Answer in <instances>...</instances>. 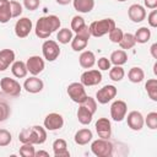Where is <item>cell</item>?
<instances>
[{
    "mask_svg": "<svg viewBox=\"0 0 157 157\" xmlns=\"http://www.w3.org/2000/svg\"><path fill=\"white\" fill-rule=\"evenodd\" d=\"M92 117L93 114L82 104H80L78 109H77V119L82 125H88L92 121Z\"/></svg>",
    "mask_w": 157,
    "mask_h": 157,
    "instance_id": "83f0119b",
    "label": "cell"
},
{
    "mask_svg": "<svg viewBox=\"0 0 157 157\" xmlns=\"http://www.w3.org/2000/svg\"><path fill=\"white\" fill-rule=\"evenodd\" d=\"M101 81H102V72L99 70H87L81 75V78H80V82L85 87L96 86L101 83Z\"/></svg>",
    "mask_w": 157,
    "mask_h": 157,
    "instance_id": "7c38bea8",
    "label": "cell"
},
{
    "mask_svg": "<svg viewBox=\"0 0 157 157\" xmlns=\"http://www.w3.org/2000/svg\"><path fill=\"white\" fill-rule=\"evenodd\" d=\"M78 63L83 69H91L96 64V56L91 50H83L78 56Z\"/></svg>",
    "mask_w": 157,
    "mask_h": 157,
    "instance_id": "7402d4cb",
    "label": "cell"
},
{
    "mask_svg": "<svg viewBox=\"0 0 157 157\" xmlns=\"http://www.w3.org/2000/svg\"><path fill=\"white\" fill-rule=\"evenodd\" d=\"M26 66H27V70H28V72L31 75L37 76L44 70L45 63H44V59L40 58L39 55H32V56H29L27 59Z\"/></svg>",
    "mask_w": 157,
    "mask_h": 157,
    "instance_id": "8fae6325",
    "label": "cell"
},
{
    "mask_svg": "<svg viewBox=\"0 0 157 157\" xmlns=\"http://www.w3.org/2000/svg\"><path fill=\"white\" fill-rule=\"evenodd\" d=\"M61 22L58 16L55 15H48V16H42L38 18L34 32L36 36L40 39H47L52 33H54L56 29H59Z\"/></svg>",
    "mask_w": 157,
    "mask_h": 157,
    "instance_id": "6da1fadb",
    "label": "cell"
},
{
    "mask_svg": "<svg viewBox=\"0 0 157 157\" xmlns=\"http://www.w3.org/2000/svg\"><path fill=\"white\" fill-rule=\"evenodd\" d=\"M110 60L108 59V58H105V56H102V58H99L98 59V61H97V66H98V69L99 70H103V71H105V70H109L110 69Z\"/></svg>",
    "mask_w": 157,
    "mask_h": 157,
    "instance_id": "7bdbcfd3",
    "label": "cell"
},
{
    "mask_svg": "<svg viewBox=\"0 0 157 157\" xmlns=\"http://www.w3.org/2000/svg\"><path fill=\"white\" fill-rule=\"evenodd\" d=\"M10 7H11V16H12V18L21 16L23 10H22V5L18 1H15V0L10 1Z\"/></svg>",
    "mask_w": 157,
    "mask_h": 157,
    "instance_id": "60d3db41",
    "label": "cell"
},
{
    "mask_svg": "<svg viewBox=\"0 0 157 157\" xmlns=\"http://www.w3.org/2000/svg\"><path fill=\"white\" fill-rule=\"evenodd\" d=\"M42 53L47 61H54L60 55L59 44L53 39H47L42 44Z\"/></svg>",
    "mask_w": 157,
    "mask_h": 157,
    "instance_id": "8992f818",
    "label": "cell"
},
{
    "mask_svg": "<svg viewBox=\"0 0 157 157\" xmlns=\"http://www.w3.org/2000/svg\"><path fill=\"white\" fill-rule=\"evenodd\" d=\"M0 87L1 91L11 97H17L21 94L22 87L21 85L15 80V78H10V77H2L0 81Z\"/></svg>",
    "mask_w": 157,
    "mask_h": 157,
    "instance_id": "52a82bcc",
    "label": "cell"
},
{
    "mask_svg": "<svg viewBox=\"0 0 157 157\" xmlns=\"http://www.w3.org/2000/svg\"><path fill=\"white\" fill-rule=\"evenodd\" d=\"M94 128L101 139H109L112 136V124L108 118H99L96 121Z\"/></svg>",
    "mask_w": 157,
    "mask_h": 157,
    "instance_id": "9a60e30c",
    "label": "cell"
},
{
    "mask_svg": "<svg viewBox=\"0 0 157 157\" xmlns=\"http://www.w3.org/2000/svg\"><path fill=\"white\" fill-rule=\"evenodd\" d=\"M43 125H44L45 130H49V131L60 130L63 128V125H64V118L59 113H49L44 118Z\"/></svg>",
    "mask_w": 157,
    "mask_h": 157,
    "instance_id": "9c48e42d",
    "label": "cell"
},
{
    "mask_svg": "<svg viewBox=\"0 0 157 157\" xmlns=\"http://www.w3.org/2000/svg\"><path fill=\"white\" fill-rule=\"evenodd\" d=\"M34 156L36 157H40V156H44V157H49V152H47V151H37L36 153H34Z\"/></svg>",
    "mask_w": 157,
    "mask_h": 157,
    "instance_id": "c3c4849f",
    "label": "cell"
},
{
    "mask_svg": "<svg viewBox=\"0 0 157 157\" xmlns=\"http://www.w3.org/2000/svg\"><path fill=\"white\" fill-rule=\"evenodd\" d=\"M113 144L109 139H97L91 144V151L97 157H109L113 153Z\"/></svg>",
    "mask_w": 157,
    "mask_h": 157,
    "instance_id": "3957f363",
    "label": "cell"
},
{
    "mask_svg": "<svg viewBox=\"0 0 157 157\" xmlns=\"http://www.w3.org/2000/svg\"><path fill=\"white\" fill-rule=\"evenodd\" d=\"M74 9L80 13H88L94 7V0H72Z\"/></svg>",
    "mask_w": 157,
    "mask_h": 157,
    "instance_id": "603a6c76",
    "label": "cell"
},
{
    "mask_svg": "<svg viewBox=\"0 0 157 157\" xmlns=\"http://www.w3.org/2000/svg\"><path fill=\"white\" fill-rule=\"evenodd\" d=\"M44 83L40 78H38L37 76H31L25 80L23 82V88L28 92V93H38L43 90Z\"/></svg>",
    "mask_w": 157,
    "mask_h": 157,
    "instance_id": "e0dca14e",
    "label": "cell"
},
{
    "mask_svg": "<svg viewBox=\"0 0 157 157\" xmlns=\"http://www.w3.org/2000/svg\"><path fill=\"white\" fill-rule=\"evenodd\" d=\"M135 44H136V40H135L134 34H131V33H124L121 40L119 42V45H120V48H121L123 50L131 49Z\"/></svg>",
    "mask_w": 157,
    "mask_h": 157,
    "instance_id": "f546056e",
    "label": "cell"
},
{
    "mask_svg": "<svg viewBox=\"0 0 157 157\" xmlns=\"http://www.w3.org/2000/svg\"><path fill=\"white\" fill-rule=\"evenodd\" d=\"M83 107H86L92 114H94L96 113V110H97V101H96V98H92V97H90V96H87V98L81 103Z\"/></svg>",
    "mask_w": 157,
    "mask_h": 157,
    "instance_id": "ab89813d",
    "label": "cell"
},
{
    "mask_svg": "<svg viewBox=\"0 0 157 157\" xmlns=\"http://www.w3.org/2000/svg\"><path fill=\"white\" fill-rule=\"evenodd\" d=\"M145 88H146L148 97L156 102L157 101V80L156 78L147 80V82L145 83Z\"/></svg>",
    "mask_w": 157,
    "mask_h": 157,
    "instance_id": "4dcf8cb0",
    "label": "cell"
},
{
    "mask_svg": "<svg viewBox=\"0 0 157 157\" xmlns=\"http://www.w3.org/2000/svg\"><path fill=\"white\" fill-rule=\"evenodd\" d=\"M118 93V90L113 85H105L102 88H99L96 93V101L101 104H107L108 102L113 101Z\"/></svg>",
    "mask_w": 157,
    "mask_h": 157,
    "instance_id": "ba28073f",
    "label": "cell"
},
{
    "mask_svg": "<svg viewBox=\"0 0 157 157\" xmlns=\"http://www.w3.org/2000/svg\"><path fill=\"white\" fill-rule=\"evenodd\" d=\"M108 34H109V39H110L112 43H117V44H119V42H120L121 38H123L124 32H123V29H120L119 27H115V28H113Z\"/></svg>",
    "mask_w": 157,
    "mask_h": 157,
    "instance_id": "f35d334b",
    "label": "cell"
},
{
    "mask_svg": "<svg viewBox=\"0 0 157 157\" xmlns=\"http://www.w3.org/2000/svg\"><path fill=\"white\" fill-rule=\"evenodd\" d=\"M128 78H129V81L132 82V83H140V82H142V80L145 78V72H144V70H142L141 67L134 66V67H131V69L129 70V72H128Z\"/></svg>",
    "mask_w": 157,
    "mask_h": 157,
    "instance_id": "4316f807",
    "label": "cell"
},
{
    "mask_svg": "<svg viewBox=\"0 0 157 157\" xmlns=\"http://www.w3.org/2000/svg\"><path fill=\"white\" fill-rule=\"evenodd\" d=\"M32 128L34 129L36 135H37V145L44 144L45 140H47V130H45V128H43L40 125H34Z\"/></svg>",
    "mask_w": 157,
    "mask_h": 157,
    "instance_id": "e575fe53",
    "label": "cell"
},
{
    "mask_svg": "<svg viewBox=\"0 0 157 157\" xmlns=\"http://www.w3.org/2000/svg\"><path fill=\"white\" fill-rule=\"evenodd\" d=\"M125 118H126L128 126L134 131H140L145 125L144 115L137 110H131L130 113H128V117Z\"/></svg>",
    "mask_w": 157,
    "mask_h": 157,
    "instance_id": "5bb4252c",
    "label": "cell"
},
{
    "mask_svg": "<svg viewBox=\"0 0 157 157\" xmlns=\"http://www.w3.org/2000/svg\"><path fill=\"white\" fill-rule=\"evenodd\" d=\"M39 5H40V0H23V6L29 11L37 10Z\"/></svg>",
    "mask_w": 157,
    "mask_h": 157,
    "instance_id": "ee69618b",
    "label": "cell"
},
{
    "mask_svg": "<svg viewBox=\"0 0 157 157\" xmlns=\"http://www.w3.org/2000/svg\"><path fill=\"white\" fill-rule=\"evenodd\" d=\"M115 21L113 18H103V20H98V21H93L90 26V33L92 37H103L104 34H108L113 28H115Z\"/></svg>",
    "mask_w": 157,
    "mask_h": 157,
    "instance_id": "7a4b0ae2",
    "label": "cell"
},
{
    "mask_svg": "<svg viewBox=\"0 0 157 157\" xmlns=\"http://www.w3.org/2000/svg\"><path fill=\"white\" fill-rule=\"evenodd\" d=\"M92 137H93L92 131L87 128H83V129H80L78 131H76V134L74 136V140L77 145L83 146V145H87L88 142H91Z\"/></svg>",
    "mask_w": 157,
    "mask_h": 157,
    "instance_id": "44dd1931",
    "label": "cell"
},
{
    "mask_svg": "<svg viewBox=\"0 0 157 157\" xmlns=\"http://www.w3.org/2000/svg\"><path fill=\"white\" fill-rule=\"evenodd\" d=\"M55 1L59 5H69L70 2H72V0H55Z\"/></svg>",
    "mask_w": 157,
    "mask_h": 157,
    "instance_id": "681fc988",
    "label": "cell"
},
{
    "mask_svg": "<svg viewBox=\"0 0 157 157\" xmlns=\"http://www.w3.org/2000/svg\"><path fill=\"white\" fill-rule=\"evenodd\" d=\"M15 61V52L12 49L0 50V71H5Z\"/></svg>",
    "mask_w": 157,
    "mask_h": 157,
    "instance_id": "ac0fdd59",
    "label": "cell"
},
{
    "mask_svg": "<svg viewBox=\"0 0 157 157\" xmlns=\"http://www.w3.org/2000/svg\"><path fill=\"white\" fill-rule=\"evenodd\" d=\"M134 37H135L136 43L145 44V43H147V42L150 40V38H151V31H150V28H147V27H140V28L135 32Z\"/></svg>",
    "mask_w": 157,
    "mask_h": 157,
    "instance_id": "f1b7e54d",
    "label": "cell"
},
{
    "mask_svg": "<svg viewBox=\"0 0 157 157\" xmlns=\"http://www.w3.org/2000/svg\"><path fill=\"white\" fill-rule=\"evenodd\" d=\"M34 153L36 150L32 144H22V146L20 147V155L22 157H34Z\"/></svg>",
    "mask_w": 157,
    "mask_h": 157,
    "instance_id": "74e56055",
    "label": "cell"
},
{
    "mask_svg": "<svg viewBox=\"0 0 157 157\" xmlns=\"http://www.w3.org/2000/svg\"><path fill=\"white\" fill-rule=\"evenodd\" d=\"M91 37V33H90V29H88V26L86 25L78 33H76L72 39H71V48L72 50L75 52H81L83 49H86L87 44H88V39Z\"/></svg>",
    "mask_w": 157,
    "mask_h": 157,
    "instance_id": "277c9868",
    "label": "cell"
},
{
    "mask_svg": "<svg viewBox=\"0 0 157 157\" xmlns=\"http://www.w3.org/2000/svg\"><path fill=\"white\" fill-rule=\"evenodd\" d=\"M147 22H148L150 27H152V28H156V27H157V10H156V9H153V10L148 13V16H147Z\"/></svg>",
    "mask_w": 157,
    "mask_h": 157,
    "instance_id": "f6af8a7d",
    "label": "cell"
},
{
    "mask_svg": "<svg viewBox=\"0 0 157 157\" xmlns=\"http://www.w3.org/2000/svg\"><path fill=\"white\" fill-rule=\"evenodd\" d=\"M150 53H151V55H152L153 59H157V43H153V44L151 45Z\"/></svg>",
    "mask_w": 157,
    "mask_h": 157,
    "instance_id": "7dc6e473",
    "label": "cell"
},
{
    "mask_svg": "<svg viewBox=\"0 0 157 157\" xmlns=\"http://www.w3.org/2000/svg\"><path fill=\"white\" fill-rule=\"evenodd\" d=\"M85 26H86L85 20H83L81 16L76 15V16H74L72 20H71V28H70V29H71L72 32H75V33H78Z\"/></svg>",
    "mask_w": 157,
    "mask_h": 157,
    "instance_id": "836d02e7",
    "label": "cell"
},
{
    "mask_svg": "<svg viewBox=\"0 0 157 157\" xmlns=\"http://www.w3.org/2000/svg\"><path fill=\"white\" fill-rule=\"evenodd\" d=\"M67 94L71 98L72 102L81 104L86 98H87V93L85 90V86L81 82H72L67 86Z\"/></svg>",
    "mask_w": 157,
    "mask_h": 157,
    "instance_id": "5b68a950",
    "label": "cell"
},
{
    "mask_svg": "<svg viewBox=\"0 0 157 157\" xmlns=\"http://www.w3.org/2000/svg\"><path fill=\"white\" fill-rule=\"evenodd\" d=\"M12 141V135L6 129H0V147L9 146Z\"/></svg>",
    "mask_w": 157,
    "mask_h": 157,
    "instance_id": "d590c367",
    "label": "cell"
},
{
    "mask_svg": "<svg viewBox=\"0 0 157 157\" xmlns=\"http://www.w3.org/2000/svg\"><path fill=\"white\" fill-rule=\"evenodd\" d=\"M128 16L132 22L140 23L146 18V10L140 4H132L128 9Z\"/></svg>",
    "mask_w": 157,
    "mask_h": 157,
    "instance_id": "2e32d148",
    "label": "cell"
},
{
    "mask_svg": "<svg viewBox=\"0 0 157 157\" xmlns=\"http://www.w3.org/2000/svg\"><path fill=\"white\" fill-rule=\"evenodd\" d=\"M11 18L10 0H0V23H7Z\"/></svg>",
    "mask_w": 157,
    "mask_h": 157,
    "instance_id": "d4e9b609",
    "label": "cell"
},
{
    "mask_svg": "<svg viewBox=\"0 0 157 157\" xmlns=\"http://www.w3.org/2000/svg\"><path fill=\"white\" fill-rule=\"evenodd\" d=\"M124 76H125V71H124V69L121 66L114 65L113 67L109 69V78L112 81L119 82V81H121L124 78Z\"/></svg>",
    "mask_w": 157,
    "mask_h": 157,
    "instance_id": "d6a6232c",
    "label": "cell"
},
{
    "mask_svg": "<svg viewBox=\"0 0 157 157\" xmlns=\"http://www.w3.org/2000/svg\"><path fill=\"white\" fill-rule=\"evenodd\" d=\"M11 72L15 77L17 78H23L27 76V66H26V63L25 61H21V60H17V61H13L12 65H11Z\"/></svg>",
    "mask_w": 157,
    "mask_h": 157,
    "instance_id": "cb8c5ba5",
    "label": "cell"
},
{
    "mask_svg": "<svg viewBox=\"0 0 157 157\" xmlns=\"http://www.w3.org/2000/svg\"><path fill=\"white\" fill-rule=\"evenodd\" d=\"M32 21L28 17H21L15 23V34L18 38H26L32 31Z\"/></svg>",
    "mask_w": 157,
    "mask_h": 157,
    "instance_id": "4fadbf2b",
    "label": "cell"
},
{
    "mask_svg": "<svg viewBox=\"0 0 157 157\" xmlns=\"http://www.w3.org/2000/svg\"><path fill=\"white\" fill-rule=\"evenodd\" d=\"M145 124L147 125V128H150L151 130H156L157 129V113L156 112H151L147 114L146 118H144Z\"/></svg>",
    "mask_w": 157,
    "mask_h": 157,
    "instance_id": "8d00e7d4",
    "label": "cell"
},
{
    "mask_svg": "<svg viewBox=\"0 0 157 157\" xmlns=\"http://www.w3.org/2000/svg\"><path fill=\"white\" fill-rule=\"evenodd\" d=\"M53 152L55 157H69L70 152L67 150V144L64 139H56L53 142Z\"/></svg>",
    "mask_w": 157,
    "mask_h": 157,
    "instance_id": "ffe728a7",
    "label": "cell"
},
{
    "mask_svg": "<svg viewBox=\"0 0 157 157\" xmlns=\"http://www.w3.org/2000/svg\"><path fill=\"white\" fill-rule=\"evenodd\" d=\"M144 2H145V6L147 9L153 10L157 7V0H144Z\"/></svg>",
    "mask_w": 157,
    "mask_h": 157,
    "instance_id": "bcb514c9",
    "label": "cell"
},
{
    "mask_svg": "<svg viewBox=\"0 0 157 157\" xmlns=\"http://www.w3.org/2000/svg\"><path fill=\"white\" fill-rule=\"evenodd\" d=\"M115 1H120V2H124V1H126V0H115Z\"/></svg>",
    "mask_w": 157,
    "mask_h": 157,
    "instance_id": "f907efd6",
    "label": "cell"
},
{
    "mask_svg": "<svg viewBox=\"0 0 157 157\" xmlns=\"http://www.w3.org/2000/svg\"><path fill=\"white\" fill-rule=\"evenodd\" d=\"M18 140L22 144H32L37 145V135L33 128H25L18 134Z\"/></svg>",
    "mask_w": 157,
    "mask_h": 157,
    "instance_id": "d6986e66",
    "label": "cell"
},
{
    "mask_svg": "<svg viewBox=\"0 0 157 157\" xmlns=\"http://www.w3.org/2000/svg\"><path fill=\"white\" fill-rule=\"evenodd\" d=\"M72 37H74V32L71 29H69V28H61V29H59V32L56 34V39L61 44L70 43L71 39H72Z\"/></svg>",
    "mask_w": 157,
    "mask_h": 157,
    "instance_id": "1f68e13d",
    "label": "cell"
},
{
    "mask_svg": "<svg viewBox=\"0 0 157 157\" xmlns=\"http://www.w3.org/2000/svg\"><path fill=\"white\" fill-rule=\"evenodd\" d=\"M10 115V107L4 103V102H0V123L1 121H5Z\"/></svg>",
    "mask_w": 157,
    "mask_h": 157,
    "instance_id": "b9f144b4",
    "label": "cell"
},
{
    "mask_svg": "<svg viewBox=\"0 0 157 157\" xmlns=\"http://www.w3.org/2000/svg\"><path fill=\"white\" fill-rule=\"evenodd\" d=\"M126 112H128V104L121 99L114 101L110 105V117L114 121H121L126 117Z\"/></svg>",
    "mask_w": 157,
    "mask_h": 157,
    "instance_id": "30bf717a",
    "label": "cell"
},
{
    "mask_svg": "<svg viewBox=\"0 0 157 157\" xmlns=\"http://www.w3.org/2000/svg\"><path fill=\"white\" fill-rule=\"evenodd\" d=\"M109 60H110V64L121 66V65H124V64L128 61V54H126L125 50L118 49V50H114V52L110 54Z\"/></svg>",
    "mask_w": 157,
    "mask_h": 157,
    "instance_id": "484cf974",
    "label": "cell"
}]
</instances>
